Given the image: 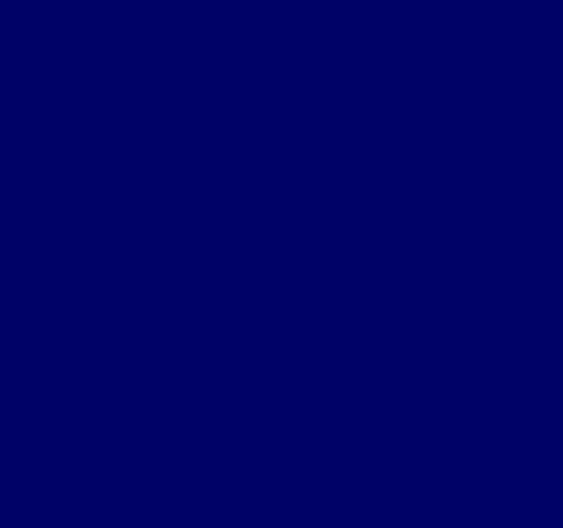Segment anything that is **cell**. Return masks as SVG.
<instances>
[]
</instances>
